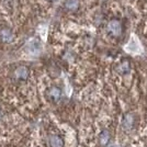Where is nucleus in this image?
<instances>
[{"instance_id": "1", "label": "nucleus", "mask_w": 147, "mask_h": 147, "mask_svg": "<svg viewBox=\"0 0 147 147\" xmlns=\"http://www.w3.org/2000/svg\"><path fill=\"white\" fill-rule=\"evenodd\" d=\"M108 33L113 37H120L123 34V23L117 18L111 19L107 25Z\"/></svg>"}, {"instance_id": "2", "label": "nucleus", "mask_w": 147, "mask_h": 147, "mask_svg": "<svg viewBox=\"0 0 147 147\" xmlns=\"http://www.w3.org/2000/svg\"><path fill=\"white\" fill-rule=\"evenodd\" d=\"M47 98L52 102H58L61 98V89L57 86H52L47 90Z\"/></svg>"}, {"instance_id": "3", "label": "nucleus", "mask_w": 147, "mask_h": 147, "mask_svg": "<svg viewBox=\"0 0 147 147\" xmlns=\"http://www.w3.org/2000/svg\"><path fill=\"white\" fill-rule=\"evenodd\" d=\"M47 143H49V147H64L65 145L64 138L58 134H49Z\"/></svg>"}, {"instance_id": "4", "label": "nucleus", "mask_w": 147, "mask_h": 147, "mask_svg": "<svg viewBox=\"0 0 147 147\" xmlns=\"http://www.w3.org/2000/svg\"><path fill=\"white\" fill-rule=\"evenodd\" d=\"M30 75V70L29 68L25 66H19L16 70H14V78L19 81H24L29 78Z\"/></svg>"}, {"instance_id": "5", "label": "nucleus", "mask_w": 147, "mask_h": 147, "mask_svg": "<svg viewBox=\"0 0 147 147\" xmlns=\"http://www.w3.org/2000/svg\"><path fill=\"white\" fill-rule=\"evenodd\" d=\"M135 124V115L133 113H126L123 117L122 126L124 131H131L134 127Z\"/></svg>"}, {"instance_id": "6", "label": "nucleus", "mask_w": 147, "mask_h": 147, "mask_svg": "<svg viewBox=\"0 0 147 147\" xmlns=\"http://www.w3.org/2000/svg\"><path fill=\"white\" fill-rule=\"evenodd\" d=\"M111 140V133L108 129H102L99 135V144L101 147H107Z\"/></svg>"}, {"instance_id": "7", "label": "nucleus", "mask_w": 147, "mask_h": 147, "mask_svg": "<svg viewBox=\"0 0 147 147\" xmlns=\"http://www.w3.org/2000/svg\"><path fill=\"white\" fill-rule=\"evenodd\" d=\"M117 70L119 74L121 75H126L131 71V64H129V59H123L117 67Z\"/></svg>"}, {"instance_id": "8", "label": "nucleus", "mask_w": 147, "mask_h": 147, "mask_svg": "<svg viewBox=\"0 0 147 147\" xmlns=\"http://www.w3.org/2000/svg\"><path fill=\"white\" fill-rule=\"evenodd\" d=\"M65 9L70 11V12H75L79 9L80 7V0H66L65 1Z\"/></svg>"}, {"instance_id": "9", "label": "nucleus", "mask_w": 147, "mask_h": 147, "mask_svg": "<svg viewBox=\"0 0 147 147\" xmlns=\"http://www.w3.org/2000/svg\"><path fill=\"white\" fill-rule=\"evenodd\" d=\"M0 38L6 42V43H10L13 40V34L10 29H2L0 31Z\"/></svg>"}, {"instance_id": "10", "label": "nucleus", "mask_w": 147, "mask_h": 147, "mask_svg": "<svg viewBox=\"0 0 147 147\" xmlns=\"http://www.w3.org/2000/svg\"><path fill=\"white\" fill-rule=\"evenodd\" d=\"M47 1H49V2H54V1H57V0H47Z\"/></svg>"}, {"instance_id": "11", "label": "nucleus", "mask_w": 147, "mask_h": 147, "mask_svg": "<svg viewBox=\"0 0 147 147\" xmlns=\"http://www.w3.org/2000/svg\"><path fill=\"white\" fill-rule=\"evenodd\" d=\"M1 117H2V112H1V109H0V119H1Z\"/></svg>"}]
</instances>
